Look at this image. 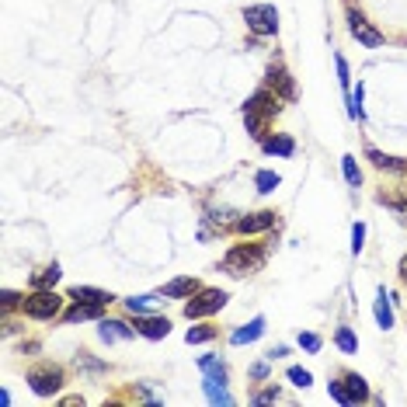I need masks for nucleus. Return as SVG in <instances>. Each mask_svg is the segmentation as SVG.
Here are the masks:
<instances>
[{"label": "nucleus", "mask_w": 407, "mask_h": 407, "mask_svg": "<svg viewBox=\"0 0 407 407\" xmlns=\"http://www.w3.org/2000/svg\"><path fill=\"white\" fill-rule=\"evenodd\" d=\"M279 115V94L268 87V91H258L247 105H244V122H247V132L254 136V139H261L265 136V125H268V118H275Z\"/></svg>", "instance_id": "nucleus-1"}, {"label": "nucleus", "mask_w": 407, "mask_h": 407, "mask_svg": "<svg viewBox=\"0 0 407 407\" xmlns=\"http://www.w3.org/2000/svg\"><path fill=\"white\" fill-rule=\"evenodd\" d=\"M261 265H265V251L254 247V244H240L223 258V272H230V275H251Z\"/></svg>", "instance_id": "nucleus-2"}, {"label": "nucleus", "mask_w": 407, "mask_h": 407, "mask_svg": "<svg viewBox=\"0 0 407 407\" xmlns=\"http://www.w3.org/2000/svg\"><path fill=\"white\" fill-rule=\"evenodd\" d=\"M244 21L254 35H275L279 31V14L272 3H251L244 7Z\"/></svg>", "instance_id": "nucleus-3"}, {"label": "nucleus", "mask_w": 407, "mask_h": 407, "mask_svg": "<svg viewBox=\"0 0 407 407\" xmlns=\"http://www.w3.org/2000/svg\"><path fill=\"white\" fill-rule=\"evenodd\" d=\"M59 303H63V300H59L52 289H35L31 296H24L21 307H24L28 317H35V321H49V317L59 314Z\"/></svg>", "instance_id": "nucleus-4"}, {"label": "nucleus", "mask_w": 407, "mask_h": 407, "mask_svg": "<svg viewBox=\"0 0 407 407\" xmlns=\"http://www.w3.org/2000/svg\"><path fill=\"white\" fill-rule=\"evenodd\" d=\"M223 303H226V293H223V289H199V293H192V300L185 303V317L192 321V317L216 314V310H223Z\"/></svg>", "instance_id": "nucleus-5"}, {"label": "nucleus", "mask_w": 407, "mask_h": 407, "mask_svg": "<svg viewBox=\"0 0 407 407\" xmlns=\"http://www.w3.org/2000/svg\"><path fill=\"white\" fill-rule=\"evenodd\" d=\"M28 383H31V390H35L38 397H49V394H56V390L63 387V369H56V366L31 369V373H28Z\"/></svg>", "instance_id": "nucleus-6"}, {"label": "nucleus", "mask_w": 407, "mask_h": 407, "mask_svg": "<svg viewBox=\"0 0 407 407\" xmlns=\"http://www.w3.org/2000/svg\"><path fill=\"white\" fill-rule=\"evenodd\" d=\"M348 28H352V35H355L362 45H369V49H380V45H383V35H380L359 10H348Z\"/></svg>", "instance_id": "nucleus-7"}, {"label": "nucleus", "mask_w": 407, "mask_h": 407, "mask_svg": "<svg viewBox=\"0 0 407 407\" xmlns=\"http://www.w3.org/2000/svg\"><path fill=\"white\" fill-rule=\"evenodd\" d=\"M233 226H237V233H261V230L275 226V213L272 209H261V213H251V216L237 220Z\"/></svg>", "instance_id": "nucleus-8"}, {"label": "nucleus", "mask_w": 407, "mask_h": 407, "mask_svg": "<svg viewBox=\"0 0 407 407\" xmlns=\"http://www.w3.org/2000/svg\"><path fill=\"white\" fill-rule=\"evenodd\" d=\"M268 87H272L279 98H286V101L296 98V87H293V80H289V73H286L282 66H272V70H268Z\"/></svg>", "instance_id": "nucleus-9"}, {"label": "nucleus", "mask_w": 407, "mask_h": 407, "mask_svg": "<svg viewBox=\"0 0 407 407\" xmlns=\"http://www.w3.org/2000/svg\"><path fill=\"white\" fill-rule=\"evenodd\" d=\"M136 331H139L143 338H150V341H157V338H167V331H171V324H167V317H143V321L136 324Z\"/></svg>", "instance_id": "nucleus-10"}, {"label": "nucleus", "mask_w": 407, "mask_h": 407, "mask_svg": "<svg viewBox=\"0 0 407 407\" xmlns=\"http://www.w3.org/2000/svg\"><path fill=\"white\" fill-rule=\"evenodd\" d=\"M261 335H265V317H254L247 328L233 331V338H230V341H233V345H247V341H258Z\"/></svg>", "instance_id": "nucleus-11"}, {"label": "nucleus", "mask_w": 407, "mask_h": 407, "mask_svg": "<svg viewBox=\"0 0 407 407\" xmlns=\"http://www.w3.org/2000/svg\"><path fill=\"white\" fill-rule=\"evenodd\" d=\"M70 296H73V300H84V303H101V307L115 300L112 293H101V289H91V286H73Z\"/></svg>", "instance_id": "nucleus-12"}, {"label": "nucleus", "mask_w": 407, "mask_h": 407, "mask_svg": "<svg viewBox=\"0 0 407 407\" xmlns=\"http://www.w3.org/2000/svg\"><path fill=\"white\" fill-rule=\"evenodd\" d=\"M98 314H101V303H84V300H77V303L66 310V321L77 324V321H91V317H98Z\"/></svg>", "instance_id": "nucleus-13"}, {"label": "nucleus", "mask_w": 407, "mask_h": 407, "mask_svg": "<svg viewBox=\"0 0 407 407\" xmlns=\"http://www.w3.org/2000/svg\"><path fill=\"white\" fill-rule=\"evenodd\" d=\"M341 383H345V394H348V401H352V404H359V401H366V397H369V390H366V380H362V376L348 373Z\"/></svg>", "instance_id": "nucleus-14"}, {"label": "nucleus", "mask_w": 407, "mask_h": 407, "mask_svg": "<svg viewBox=\"0 0 407 407\" xmlns=\"http://www.w3.org/2000/svg\"><path fill=\"white\" fill-rule=\"evenodd\" d=\"M192 293H199V282H195V279H174V282L164 286V296H171V300H178V296H192Z\"/></svg>", "instance_id": "nucleus-15"}, {"label": "nucleus", "mask_w": 407, "mask_h": 407, "mask_svg": "<svg viewBox=\"0 0 407 407\" xmlns=\"http://www.w3.org/2000/svg\"><path fill=\"white\" fill-rule=\"evenodd\" d=\"M101 338H105V341H118V338H132V328H125L122 321H101Z\"/></svg>", "instance_id": "nucleus-16"}, {"label": "nucleus", "mask_w": 407, "mask_h": 407, "mask_svg": "<svg viewBox=\"0 0 407 407\" xmlns=\"http://www.w3.org/2000/svg\"><path fill=\"white\" fill-rule=\"evenodd\" d=\"M206 397L213 404H233V397L223 390V380H213V376H206Z\"/></svg>", "instance_id": "nucleus-17"}, {"label": "nucleus", "mask_w": 407, "mask_h": 407, "mask_svg": "<svg viewBox=\"0 0 407 407\" xmlns=\"http://www.w3.org/2000/svg\"><path fill=\"white\" fill-rule=\"evenodd\" d=\"M369 160H373L376 167H383V171H397V174H404V171H407L404 160H397V157H387V153H380V150H369Z\"/></svg>", "instance_id": "nucleus-18"}, {"label": "nucleus", "mask_w": 407, "mask_h": 407, "mask_svg": "<svg viewBox=\"0 0 407 407\" xmlns=\"http://www.w3.org/2000/svg\"><path fill=\"white\" fill-rule=\"evenodd\" d=\"M376 324H380L383 331L394 328V314H390V307H387V289H380V296H376Z\"/></svg>", "instance_id": "nucleus-19"}, {"label": "nucleus", "mask_w": 407, "mask_h": 407, "mask_svg": "<svg viewBox=\"0 0 407 407\" xmlns=\"http://www.w3.org/2000/svg\"><path fill=\"white\" fill-rule=\"evenodd\" d=\"M341 171H345V181H348L352 188H359V185H362V171H359L355 157H341Z\"/></svg>", "instance_id": "nucleus-20"}, {"label": "nucleus", "mask_w": 407, "mask_h": 407, "mask_svg": "<svg viewBox=\"0 0 407 407\" xmlns=\"http://www.w3.org/2000/svg\"><path fill=\"white\" fill-rule=\"evenodd\" d=\"M56 279H59V265H49V268H42V272L31 279V286H35V289H49V286H56Z\"/></svg>", "instance_id": "nucleus-21"}, {"label": "nucleus", "mask_w": 407, "mask_h": 407, "mask_svg": "<svg viewBox=\"0 0 407 407\" xmlns=\"http://www.w3.org/2000/svg\"><path fill=\"white\" fill-rule=\"evenodd\" d=\"M213 338H216V328H209V324H202V328H188V335H185V341H188V345L213 341Z\"/></svg>", "instance_id": "nucleus-22"}, {"label": "nucleus", "mask_w": 407, "mask_h": 407, "mask_svg": "<svg viewBox=\"0 0 407 407\" xmlns=\"http://www.w3.org/2000/svg\"><path fill=\"white\" fill-rule=\"evenodd\" d=\"M199 369H202L206 376H213V380H226V369H223V362H216L213 355L199 359Z\"/></svg>", "instance_id": "nucleus-23"}, {"label": "nucleus", "mask_w": 407, "mask_h": 407, "mask_svg": "<svg viewBox=\"0 0 407 407\" xmlns=\"http://www.w3.org/2000/svg\"><path fill=\"white\" fill-rule=\"evenodd\" d=\"M335 341H338V348H341V352H348V355H352V352H359V341H355V335H352L348 328H338Z\"/></svg>", "instance_id": "nucleus-24"}, {"label": "nucleus", "mask_w": 407, "mask_h": 407, "mask_svg": "<svg viewBox=\"0 0 407 407\" xmlns=\"http://www.w3.org/2000/svg\"><path fill=\"white\" fill-rule=\"evenodd\" d=\"M265 150H268V153H282V157H289V153H293V139H289V136L265 139Z\"/></svg>", "instance_id": "nucleus-25"}, {"label": "nucleus", "mask_w": 407, "mask_h": 407, "mask_svg": "<svg viewBox=\"0 0 407 407\" xmlns=\"http://www.w3.org/2000/svg\"><path fill=\"white\" fill-rule=\"evenodd\" d=\"M254 185H258V192H275L279 188V174L275 171H258Z\"/></svg>", "instance_id": "nucleus-26"}, {"label": "nucleus", "mask_w": 407, "mask_h": 407, "mask_svg": "<svg viewBox=\"0 0 407 407\" xmlns=\"http://www.w3.org/2000/svg\"><path fill=\"white\" fill-rule=\"evenodd\" d=\"M153 300H157V296H143V300H129L125 307H129V314H146Z\"/></svg>", "instance_id": "nucleus-27"}, {"label": "nucleus", "mask_w": 407, "mask_h": 407, "mask_svg": "<svg viewBox=\"0 0 407 407\" xmlns=\"http://www.w3.org/2000/svg\"><path fill=\"white\" fill-rule=\"evenodd\" d=\"M380 202H383V206H394V209L401 213V220H407V199H394V195H380Z\"/></svg>", "instance_id": "nucleus-28"}, {"label": "nucleus", "mask_w": 407, "mask_h": 407, "mask_svg": "<svg viewBox=\"0 0 407 407\" xmlns=\"http://www.w3.org/2000/svg\"><path fill=\"white\" fill-rule=\"evenodd\" d=\"M362 240H366V226L355 223V226H352V251H355V254L362 251Z\"/></svg>", "instance_id": "nucleus-29"}, {"label": "nucleus", "mask_w": 407, "mask_h": 407, "mask_svg": "<svg viewBox=\"0 0 407 407\" xmlns=\"http://www.w3.org/2000/svg\"><path fill=\"white\" fill-rule=\"evenodd\" d=\"M289 380H293L296 387H310V373H307V369H300V366H293V369H289Z\"/></svg>", "instance_id": "nucleus-30"}, {"label": "nucleus", "mask_w": 407, "mask_h": 407, "mask_svg": "<svg viewBox=\"0 0 407 407\" xmlns=\"http://www.w3.org/2000/svg\"><path fill=\"white\" fill-rule=\"evenodd\" d=\"M338 80H341V87L348 91V84H352V77H348V63H345V56H338Z\"/></svg>", "instance_id": "nucleus-31"}, {"label": "nucleus", "mask_w": 407, "mask_h": 407, "mask_svg": "<svg viewBox=\"0 0 407 407\" xmlns=\"http://www.w3.org/2000/svg\"><path fill=\"white\" fill-rule=\"evenodd\" d=\"M300 345H303L307 352H321V338H317V335H300Z\"/></svg>", "instance_id": "nucleus-32"}, {"label": "nucleus", "mask_w": 407, "mask_h": 407, "mask_svg": "<svg viewBox=\"0 0 407 407\" xmlns=\"http://www.w3.org/2000/svg\"><path fill=\"white\" fill-rule=\"evenodd\" d=\"M331 397H335L338 404H352L348 394H345V383H331Z\"/></svg>", "instance_id": "nucleus-33"}, {"label": "nucleus", "mask_w": 407, "mask_h": 407, "mask_svg": "<svg viewBox=\"0 0 407 407\" xmlns=\"http://www.w3.org/2000/svg\"><path fill=\"white\" fill-rule=\"evenodd\" d=\"M254 401H258V404H272V401H279V390H265V394H258Z\"/></svg>", "instance_id": "nucleus-34"}, {"label": "nucleus", "mask_w": 407, "mask_h": 407, "mask_svg": "<svg viewBox=\"0 0 407 407\" xmlns=\"http://www.w3.org/2000/svg\"><path fill=\"white\" fill-rule=\"evenodd\" d=\"M401 279L407 282V254H404V261H401Z\"/></svg>", "instance_id": "nucleus-35"}]
</instances>
